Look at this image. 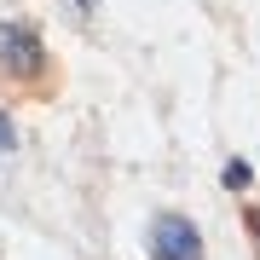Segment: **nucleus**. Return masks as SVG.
I'll list each match as a JSON object with an SVG mask.
<instances>
[{"label": "nucleus", "instance_id": "obj_1", "mask_svg": "<svg viewBox=\"0 0 260 260\" xmlns=\"http://www.w3.org/2000/svg\"><path fill=\"white\" fill-rule=\"evenodd\" d=\"M150 260H203V232L185 214H156L150 220Z\"/></svg>", "mask_w": 260, "mask_h": 260}, {"label": "nucleus", "instance_id": "obj_2", "mask_svg": "<svg viewBox=\"0 0 260 260\" xmlns=\"http://www.w3.org/2000/svg\"><path fill=\"white\" fill-rule=\"evenodd\" d=\"M0 64H6L12 75H41V64H47L41 35L29 23H0Z\"/></svg>", "mask_w": 260, "mask_h": 260}, {"label": "nucleus", "instance_id": "obj_4", "mask_svg": "<svg viewBox=\"0 0 260 260\" xmlns=\"http://www.w3.org/2000/svg\"><path fill=\"white\" fill-rule=\"evenodd\" d=\"M12 145H18V127H12V116H6V110H0V156H6V150H12Z\"/></svg>", "mask_w": 260, "mask_h": 260}, {"label": "nucleus", "instance_id": "obj_5", "mask_svg": "<svg viewBox=\"0 0 260 260\" xmlns=\"http://www.w3.org/2000/svg\"><path fill=\"white\" fill-rule=\"evenodd\" d=\"M75 6H93V0H75Z\"/></svg>", "mask_w": 260, "mask_h": 260}, {"label": "nucleus", "instance_id": "obj_3", "mask_svg": "<svg viewBox=\"0 0 260 260\" xmlns=\"http://www.w3.org/2000/svg\"><path fill=\"white\" fill-rule=\"evenodd\" d=\"M225 185H232V191L249 185V162H225Z\"/></svg>", "mask_w": 260, "mask_h": 260}]
</instances>
